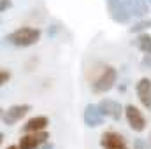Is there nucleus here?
<instances>
[{"instance_id": "6ab92c4d", "label": "nucleus", "mask_w": 151, "mask_h": 149, "mask_svg": "<svg viewBox=\"0 0 151 149\" xmlns=\"http://www.w3.org/2000/svg\"><path fill=\"white\" fill-rule=\"evenodd\" d=\"M37 149H55V144H53V142H49V140H47V142H44V144H42V146H39Z\"/></svg>"}, {"instance_id": "aec40b11", "label": "nucleus", "mask_w": 151, "mask_h": 149, "mask_svg": "<svg viewBox=\"0 0 151 149\" xmlns=\"http://www.w3.org/2000/svg\"><path fill=\"white\" fill-rule=\"evenodd\" d=\"M5 149H19V146H9V148H5Z\"/></svg>"}, {"instance_id": "39448f33", "label": "nucleus", "mask_w": 151, "mask_h": 149, "mask_svg": "<svg viewBox=\"0 0 151 149\" xmlns=\"http://www.w3.org/2000/svg\"><path fill=\"white\" fill-rule=\"evenodd\" d=\"M83 119H84V125L88 128H99L100 125H104L106 116H104L99 104H88L83 112Z\"/></svg>"}, {"instance_id": "2eb2a0df", "label": "nucleus", "mask_w": 151, "mask_h": 149, "mask_svg": "<svg viewBox=\"0 0 151 149\" xmlns=\"http://www.w3.org/2000/svg\"><path fill=\"white\" fill-rule=\"evenodd\" d=\"M12 7V0H0V12H7Z\"/></svg>"}, {"instance_id": "423d86ee", "label": "nucleus", "mask_w": 151, "mask_h": 149, "mask_svg": "<svg viewBox=\"0 0 151 149\" xmlns=\"http://www.w3.org/2000/svg\"><path fill=\"white\" fill-rule=\"evenodd\" d=\"M47 140H49V133L46 130H42V132H28V133L21 135L18 146H19V149H37L39 146H42Z\"/></svg>"}, {"instance_id": "4be33fe9", "label": "nucleus", "mask_w": 151, "mask_h": 149, "mask_svg": "<svg viewBox=\"0 0 151 149\" xmlns=\"http://www.w3.org/2000/svg\"><path fill=\"white\" fill-rule=\"evenodd\" d=\"M148 2H150V5H151V0H148Z\"/></svg>"}, {"instance_id": "9d476101", "label": "nucleus", "mask_w": 151, "mask_h": 149, "mask_svg": "<svg viewBox=\"0 0 151 149\" xmlns=\"http://www.w3.org/2000/svg\"><path fill=\"white\" fill-rule=\"evenodd\" d=\"M135 93H137V98L139 102L151 111V79L148 77H141L135 84Z\"/></svg>"}, {"instance_id": "ddd939ff", "label": "nucleus", "mask_w": 151, "mask_h": 149, "mask_svg": "<svg viewBox=\"0 0 151 149\" xmlns=\"http://www.w3.org/2000/svg\"><path fill=\"white\" fill-rule=\"evenodd\" d=\"M132 44H134L142 54H151V35L148 34V32L137 34V39L132 40Z\"/></svg>"}, {"instance_id": "f3484780", "label": "nucleus", "mask_w": 151, "mask_h": 149, "mask_svg": "<svg viewBox=\"0 0 151 149\" xmlns=\"http://www.w3.org/2000/svg\"><path fill=\"white\" fill-rule=\"evenodd\" d=\"M134 149H148V142L144 139H135L134 140Z\"/></svg>"}, {"instance_id": "f257e3e1", "label": "nucleus", "mask_w": 151, "mask_h": 149, "mask_svg": "<svg viewBox=\"0 0 151 149\" xmlns=\"http://www.w3.org/2000/svg\"><path fill=\"white\" fill-rule=\"evenodd\" d=\"M39 39H40V30L34 28V27H21L11 34H7L4 40L11 46H16V47H30L34 44H37Z\"/></svg>"}, {"instance_id": "1a4fd4ad", "label": "nucleus", "mask_w": 151, "mask_h": 149, "mask_svg": "<svg viewBox=\"0 0 151 149\" xmlns=\"http://www.w3.org/2000/svg\"><path fill=\"white\" fill-rule=\"evenodd\" d=\"M100 146H102V149H128V144H127L125 137L119 135V133H116V132H113V130L102 133Z\"/></svg>"}, {"instance_id": "6e6552de", "label": "nucleus", "mask_w": 151, "mask_h": 149, "mask_svg": "<svg viewBox=\"0 0 151 149\" xmlns=\"http://www.w3.org/2000/svg\"><path fill=\"white\" fill-rule=\"evenodd\" d=\"M99 105H100V109L104 112V116L106 117H111L113 121H119L121 116L125 114V107L119 102L113 100V98H102L99 102Z\"/></svg>"}, {"instance_id": "412c9836", "label": "nucleus", "mask_w": 151, "mask_h": 149, "mask_svg": "<svg viewBox=\"0 0 151 149\" xmlns=\"http://www.w3.org/2000/svg\"><path fill=\"white\" fill-rule=\"evenodd\" d=\"M150 149H151V140H150Z\"/></svg>"}, {"instance_id": "dca6fc26", "label": "nucleus", "mask_w": 151, "mask_h": 149, "mask_svg": "<svg viewBox=\"0 0 151 149\" xmlns=\"http://www.w3.org/2000/svg\"><path fill=\"white\" fill-rule=\"evenodd\" d=\"M141 67H142V69H151V54H142Z\"/></svg>"}, {"instance_id": "f8f14e48", "label": "nucleus", "mask_w": 151, "mask_h": 149, "mask_svg": "<svg viewBox=\"0 0 151 149\" xmlns=\"http://www.w3.org/2000/svg\"><path fill=\"white\" fill-rule=\"evenodd\" d=\"M47 125H49V119H47V116H34V117H30L25 125H23V133H28V132H42V130H46L47 128Z\"/></svg>"}, {"instance_id": "7ed1b4c3", "label": "nucleus", "mask_w": 151, "mask_h": 149, "mask_svg": "<svg viewBox=\"0 0 151 149\" xmlns=\"http://www.w3.org/2000/svg\"><path fill=\"white\" fill-rule=\"evenodd\" d=\"M106 9H107L109 18L118 25H128L132 19V14L125 0H106Z\"/></svg>"}, {"instance_id": "9b49d317", "label": "nucleus", "mask_w": 151, "mask_h": 149, "mask_svg": "<svg viewBox=\"0 0 151 149\" xmlns=\"http://www.w3.org/2000/svg\"><path fill=\"white\" fill-rule=\"evenodd\" d=\"M125 2H127V7H128L132 18H135V19L148 18V12H150V2L148 0H125Z\"/></svg>"}, {"instance_id": "20e7f679", "label": "nucleus", "mask_w": 151, "mask_h": 149, "mask_svg": "<svg viewBox=\"0 0 151 149\" xmlns=\"http://www.w3.org/2000/svg\"><path fill=\"white\" fill-rule=\"evenodd\" d=\"M30 111H32V107L28 104H18V105H11L7 109H2V123L7 126H12L18 121H21V117H25Z\"/></svg>"}, {"instance_id": "a211bd4d", "label": "nucleus", "mask_w": 151, "mask_h": 149, "mask_svg": "<svg viewBox=\"0 0 151 149\" xmlns=\"http://www.w3.org/2000/svg\"><path fill=\"white\" fill-rule=\"evenodd\" d=\"M9 79H11V72L4 69V70L0 72V84H2V86H4V84H7V81H9Z\"/></svg>"}, {"instance_id": "4468645a", "label": "nucleus", "mask_w": 151, "mask_h": 149, "mask_svg": "<svg viewBox=\"0 0 151 149\" xmlns=\"http://www.w3.org/2000/svg\"><path fill=\"white\" fill-rule=\"evenodd\" d=\"M151 28V18H142V19H137V23H134L128 30L130 34H142V32H148Z\"/></svg>"}, {"instance_id": "f03ea898", "label": "nucleus", "mask_w": 151, "mask_h": 149, "mask_svg": "<svg viewBox=\"0 0 151 149\" xmlns=\"http://www.w3.org/2000/svg\"><path fill=\"white\" fill-rule=\"evenodd\" d=\"M116 81H118V70L111 67V65H107L100 75L91 82V91L93 93H107V91H111L114 88V84H116Z\"/></svg>"}, {"instance_id": "0eeeda50", "label": "nucleus", "mask_w": 151, "mask_h": 149, "mask_svg": "<svg viewBox=\"0 0 151 149\" xmlns=\"http://www.w3.org/2000/svg\"><path fill=\"white\" fill-rule=\"evenodd\" d=\"M125 117H127V121H128V126H130L134 132L141 133V132L146 130V117H144V114L139 111L135 105L128 104V105L125 107Z\"/></svg>"}]
</instances>
